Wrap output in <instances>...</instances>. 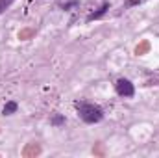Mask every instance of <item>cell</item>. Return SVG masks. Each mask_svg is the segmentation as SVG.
<instances>
[{
	"label": "cell",
	"instance_id": "5",
	"mask_svg": "<svg viewBox=\"0 0 159 158\" xmlns=\"http://www.w3.org/2000/svg\"><path fill=\"white\" fill-rule=\"evenodd\" d=\"M50 123L54 126H61V125H65V117L63 116H54V117L50 119Z\"/></svg>",
	"mask_w": 159,
	"mask_h": 158
},
{
	"label": "cell",
	"instance_id": "7",
	"mask_svg": "<svg viewBox=\"0 0 159 158\" xmlns=\"http://www.w3.org/2000/svg\"><path fill=\"white\" fill-rule=\"evenodd\" d=\"M143 0H126V6L129 7V6H137V4H141Z\"/></svg>",
	"mask_w": 159,
	"mask_h": 158
},
{
	"label": "cell",
	"instance_id": "4",
	"mask_svg": "<svg viewBox=\"0 0 159 158\" xmlns=\"http://www.w3.org/2000/svg\"><path fill=\"white\" fill-rule=\"evenodd\" d=\"M17 108H19V104H17L15 101H9V102H6V106H4V110H2V114H4V116H11V114H15V112H17Z\"/></svg>",
	"mask_w": 159,
	"mask_h": 158
},
{
	"label": "cell",
	"instance_id": "3",
	"mask_svg": "<svg viewBox=\"0 0 159 158\" xmlns=\"http://www.w3.org/2000/svg\"><path fill=\"white\" fill-rule=\"evenodd\" d=\"M107 9H109V2H104L100 7H98V11H94V13H91L89 17H87V21L91 22V21H96V19H100V17H104L106 13H107Z\"/></svg>",
	"mask_w": 159,
	"mask_h": 158
},
{
	"label": "cell",
	"instance_id": "2",
	"mask_svg": "<svg viewBox=\"0 0 159 158\" xmlns=\"http://www.w3.org/2000/svg\"><path fill=\"white\" fill-rule=\"evenodd\" d=\"M115 89H117V93H119L120 97H133V95H135V87H133V84H131L128 78H119L117 80Z\"/></svg>",
	"mask_w": 159,
	"mask_h": 158
},
{
	"label": "cell",
	"instance_id": "6",
	"mask_svg": "<svg viewBox=\"0 0 159 158\" xmlns=\"http://www.w3.org/2000/svg\"><path fill=\"white\" fill-rule=\"evenodd\" d=\"M13 2H15V0H0V13H4V11H6Z\"/></svg>",
	"mask_w": 159,
	"mask_h": 158
},
{
	"label": "cell",
	"instance_id": "1",
	"mask_svg": "<svg viewBox=\"0 0 159 158\" xmlns=\"http://www.w3.org/2000/svg\"><path fill=\"white\" fill-rule=\"evenodd\" d=\"M76 110H78V116L81 117L83 123H100L104 119V110L98 106V104H91V102H85V101H76L74 102Z\"/></svg>",
	"mask_w": 159,
	"mask_h": 158
}]
</instances>
